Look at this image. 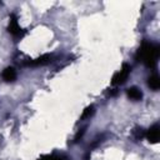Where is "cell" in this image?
<instances>
[{
    "mask_svg": "<svg viewBox=\"0 0 160 160\" xmlns=\"http://www.w3.org/2000/svg\"><path fill=\"white\" fill-rule=\"evenodd\" d=\"M145 136H146V139H148L150 142L156 144V142L159 141V138H160V128H159V125H158V124L152 125V126L148 130V132L145 134Z\"/></svg>",
    "mask_w": 160,
    "mask_h": 160,
    "instance_id": "cell-4",
    "label": "cell"
},
{
    "mask_svg": "<svg viewBox=\"0 0 160 160\" xmlns=\"http://www.w3.org/2000/svg\"><path fill=\"white\" fill-rule=\"evenodd\" d=\"M55 156L56 155H45V156L40 158L39 160H55Z\"/></svg>",
    "mask_w": 160,
    "mask_h": 160,
    "instance_id": "cell-12",
    "label": "cell"
},
{
    "mask_svg": "<svg viewBox=\"0 0 160 160\" xmlns=\"http://www.w3.org/2000/svg\"><path fill=\"white\" fill-rule=\"evenodd\" d=\"M148 85H149L150 89H152V90H158V89L160 88V78H159L156 74L151 75V76L148 79Z\"/></svg>",
    "mask_w": 160,
    "mask_h": 160,
    "instance_id": "cell-8",
    "label": "cell"
},
{
    "mask_svg": "<svg viewBox=\"0 0 160 160\" xmlns=\"http://www.w3.org/2000/svg\"><path fill=\"white\" fill-rule=\"evenodd\" d=\"M1 76H2V79H4L5 81H12V80H15V78H16V71H15L14 68H6V69L2 71Z\"/></svg>",
    "mask_w": 160,
    "mask_h": 160,
    "instance_id": "cell-7",
    "label": "cell"
},
{
    "mask_svg": "<svg viewBox=\"0 0 160 160\" xmlns=\"http://www.w3.org/2000/svg\"><path fill=\"white\" fill-rule=\"evenodd\" d=\"M126 94H128V96L131 99V100H140L141 98H142V92L140 91V89H138L136 86H131V88H129L128 90H126Z\"/></svg>",
    "mask_w": 160,
    "mask_h": 160,
    "instance_id": "cell-6",
    "label": "cell"
},
{
    "mask_svg": "<svg viewBox=\"0 0 160 160\" xmlns=\"http://www.w3.org/2000/svg\"><path fill=\"white\" fill-rule=\"evenodd\" d=\"M55 160H69L66 156H55Z\"/></svg>",
    "mask_w": 160,
    "mask_h": 160,
    "instance_id": "cell-13",
    "label": "cell"
},
{
    "mask_svg": "<svg viewBox=\"0 0 160 160\" xmlns=\"http://www.w3.org/2000/svg\"><path fill=\"white\" fill-rule=\"evenodd\" d=\"M50 61H51V55L46 54V55H42V56H40L35 60H31V61L26 62V65H29V66H41V65L49 64Z\"/></svg>",
    "mask_w": 160,
    "mask_h": 160,
    "instance_id": "cell-5",
    "label": "cell"
},
{
    "mask_svg": "<svg viewBox=\"0 0 160 160\" xmlns=\"http://www.w3.org/2000/svg\"><path fill=\"white\" fill-rule=\"evenodd\" d=\"M84 132H85V129L79 130V131H78V134H76V135H75V138H74V141H75V142H76V141H79V139H81V138H82Z\"/></svg>",
    "mask_w": 160,
    "mask_h": 160,
    "instance_id": "cell-11",
    "label": "cell"
},
{
    "mask_svg": "<svg viewBox=\"0 0 160 160\" xmlns=\"http://www.w3.org/2000/svg\"><path fill=\"white\" fill-rule=\"evenodd\" d=\"M8 30H9V32H10L11 35H14V36H21V35H22V30H21V28H20V25H19V22H18V19H16V16H15L14 14L10 15Z\"/></svg>",
    "mask_w": 160,
    "mask_h": 160,
    "instance_id": "cell-3",
    "label": "cell"
},
{
    "mask_svg": "<svg viewBox=\"0 0 160 160\" xmlns=\"http://www.w3.org/2000/svg\"><path fill=\"white\" fill-rule=\"evenodd\" d=\"M134 135H135V138L139 140V139H141V138H144V136H145V132H144V130H142L141 128H140V129L138 128V129L134 131Z\"/></svg>",
    "mask_w": 160,
    "mask_h": 160,
    "instance_id": "cell-10",
    "label": "cell"
},
{
    "mask_svg": "<svg viewBox=\"0 0 160 160\" xmlns=\"http://www.w3.org/2000/svg\"><path fill=\"white\" fill-rule=\"evenodd\" d=\"M130 71H131V66L129 64H124L122 68L112 76V80H111L112 85H120V84L125 82V80L128 79Z\"/></svg>",
    "mask_w": 160,
    "mask_h": 160,
    "instance_id": "cell-2",
    "label": "cell"
},
{
    "mask_svg": "<svg viewBox=\"0 0 160 160\" xmlns=\"http://www.w3.org/2000/svg\"><path fill=\"white\" fill-rule=\"evenodd\" d=\"M159 54H160V50H159L158 45L144 41L141 44V46L139 48V50H138L136 59L142 61L148 68H154L158 62Z\"/></svg>",
    "mask_w": 160,
    "mask_h": 160,
    "instance_id": "cell-1",
    "label": "cell"
},
{
    "mask_svg": "<svg viewBox=\"0 0 160 160\" xmlns=\"http://www.w3.org/2000/svg\"><path fill=\"white\" fill-rule=\"evenodd\" d=\"M94 112H95V108H94L92 105L88 106V108H86V109L82 111V114H81V120H85V119L91 118V116L94 115Z\"/></svg>",
    "mask_w": 160,
    "mask_h": 160,
    "instance_id": "cell-9",
    "label": "cell"
}]
</instances>
